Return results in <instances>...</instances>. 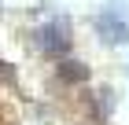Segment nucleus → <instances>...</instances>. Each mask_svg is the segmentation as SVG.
<instances>
[{"label": "nucleus", "instance_id": "1", "mask_svg": "<svg viewBox=\"0 0 129 125\" xmlns=\"http://www.w3.org/2000/svg\"><path fill=\"white\" fill-rule=\"evenodd\" d=\"M92 29L100 33V40L103 44H125L129 40V22H125V11L114 4V8H103L92 19Z\"/></svg>", "mask_w": 129, "mask_h": 125}, {"label": "nucleus", "instance_id": "2", "mask_svg": "<svg viewBox=\"0 0 129 125\" xmlns=\"http://www.w3.org/2000/svg\"><path fill=\"white\" fill-rule=\"evenodd\" d=\"M33 40H37V48H41V52H48V55H67L74 37H70L67 19H52V22H44V26L33 29Z\"/></svg>", "mask_w": 129, "mask_h": 125}, {"label": "nucleus", "instance_id": "3", "mask_svg": "<svg viewBox=\"0 0 129 125\" xmlns=\"http://www.w3.org/2000/svg\"><path fill=\"white\" fill-rule=\"evenodd\" d=\"M55 77H59L63 85H81V81L89 77V66L78 63V59H63L59 66H55Z\"/></svg>", "mask_w": 129, "mask_h": 125}, {"label": "nucleus", "instance_id": "4", "mask_svg": "<svg viewBox=\"0 0 129 125\" xmlns=\"http://www.w3.org/2000/svg\"><path fill=\"white\" fill-rule=\"evenodd\" d=\"M96 96H100V118H107L111 110H114V92H111V88H100Z\"/></svg>", "mask_w": 129, "mask_h": 125}, {"label": "nucleus", "instance_id": "5", "mask_svg": "<svg viewBox=\"0 0 129 125\" xmlns=\"http://www.w3.org/2000/svg\"><path fill=\"white\" fill-rule=\"evenodd\" d=\"M0 81H15V70H11L8 63H0Z\"/></svg>", "mask_w": 129, "mask_h": 125}]
</instances>
